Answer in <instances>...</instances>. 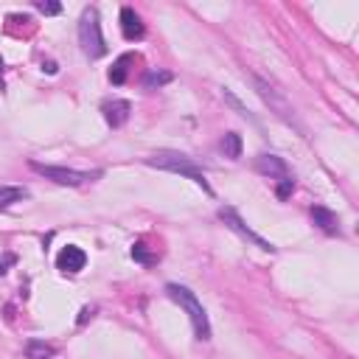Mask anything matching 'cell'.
I'll list each match as a JSON object with an SVG mask.
<instances>
[{
  "instance_id": "5b68a950",
  "label": "cell",
  "mask_w": 359,
  "mask_h": 359,
  "mask_svg": "<svg viewBox=\"0 0 359 359\" xmlns=\"http://www.w3.org/2000/svg\"><path fill=\"white\" fill-rule=\"evenodd\" d=\"M31 168L45 180H54L57 186H70V188L87 186V183H93L96 177H101V171H76V168H65V166H45L37 160L31 163Z\"/></svg>"
},
{
  "instance_id": "9a60e30c",
  "label": "cell",
  "mask_w": 359,
  "mask_h": 359,
  "mask_svg": "<svg viewBox=\"0 0 359 359\" xmlns=\"http://www.w3.org/2000/svg\"><path fill=\"white\" fill-rule=\"evenodd\" d=\"M26 356H28V359H54V348L45 345V342H39V340H31V342L26 345Z\"/></svg>"
},
{
  "instance_id": "8fae6325",
  "label": "cell",
  "mask_w": 359,
  "mask_h": 359,
  "mask_svg": "<svg viewBox=\"0 0 359 359\" xmlns=\"http://www.w3.org/2000/svg\"><path fill=\"white\" fill-rule=\"evenodd\" d=\"M121 34H124L126 39H141V37H144V23H141L138 12L129 9V6L121 9Z\"/></svg>"
},
{
  "instance_id": "7a4b0ae2",
  "label": "cell",
  "mask_w": 359,
  "mask_h": 359,
  "mask_svg": "<svg viewBox=\"0 0 359 359\" xmlns=\"http://www.w3.org/2000/svg\"><path fill=\"white\" fill-rule=\"evenodd\" d=\"M166 292H168V298H171L174 303H180V306L186 309L188 320H191V326H194L197 340H211V320H208V314H205L200 298H197L188 287H180V284H168Z\"/></svg>"
},
{
  "instance_id": "3957f363",
  "label": "cell",
  "mask_w": 359,
  "mask_h": 359,
  "mask_svg": "<svg viewBox=\"0 0 359 359\" xmlns=\"http://www.w3.org/2000/svg\"><path fill=\"white\" fill-rule=\"evenodd\" d=\"M255 81V93L261 96V101L269 107V113H275L287 126H295V129H303L300 126V121H298V113H295V107H292V101L281 93V90L275 87V84H269V81H264L261 76H255L253 79Z\"/></svg>"
},
{
  "instance_id": "7c38bea8",
  "label": "cell",
  "mask_w": 359,
  "mask_h": 359,
  "mask_svg": "<svg viewBox=\"0 0 359 359\" xmlns=\"http://www.w3.org/2000/svg\"><path fill=\"white\" fill-rule=\"evenodd\" d=\"M26 197H28V191L20 186H0V211L12 208L14 202H23Z\"/></svg>"
},
{
  "instance_id": "2e32d148",
  "label": "cell",
  "mask_w": 359,
  "mask_h": 359,
  "mask_svg": "<svg viewBox=\"0 0 359 359\" xmlns=\"http://www.w3.org/2000/svg\"><path fill=\"white\" fill-rule=\"evenodd\" d=\"M174 76L168 73V70H149L146 76H144V87L146 90H155V87H163V84H168Z\"/></svg>"
},
{
  "instance_id": "44dd1931",
  "label": "cell",
  "mask_w": 359,
  "mask_h": 359,
  "mask_svg": "<svg viewBox=\"0 0 359 359\" xmlns=\"http://www.w3.org/2000/svg\"><path fill=\"white\" fill-rule=\"evenodd\" d=\"M3 68H6V65H3V59H0V90L6 87V84H3Z\"/></svg>"
},
{
  "instance_id": "4fadbf2b",
  "label": "cell",
  "mask_w": 359,
  "mask_h": 359,
  "mask_svg": "<svg viewBox=\"0 0 359 359\" xmlns=\"http://www.w3.org/2000/svg\"><path fill=\"white\" fill-rule=\"evenodd\" d=\"M135 62V57L132 54H124V57H118L115 59V65L110 68V81L113 84H124L126 81V76H129V65Z\"/></svg>"
},
{
  "instance_id": "277c9868",
  "label": "cell",
  "mask_w": 359,
  "mask_h": 359,
  "mask_svg": "<svg viewBox=\"0 0 359 359\" xmlns=\"http://www.w3.org/2000/svg\"><path fill=\"white\" fill-rule=\"evenodd\" d=\"M79 42H81V51L90 59H99L107 54V45H104V34H101V23H99V12L96 9H84L81 20H79Z\"/></svg>"
},
{
  "instance_id": "ac0fdd59",
  "label": "cell",
  "mask_w": 359,
  "mask_h": 359,
  "mask_svg": "<svg viewBox=\"0 0 359 359\" xmlns=\"http://www.w3.org/2000/svg\"><path fill=\"white\" fill-rule=\"evenodd\" d=\"M292 191H295V180H292V177H284V180H278V188H275L278 200H287Z\"/></svg>"
},
{
  "instance_id": "d6986e66",
  "label": "cell",
  "mask_w": 359,
  "mask_h": 359,
  "mask_svg": "<svg viewBox=\"0 0 359 359\" xmlns=\"http://www.w3.org/2000/svg\"><path fill=\"white\" fill-rule=\"evenodd\" d=\"M37 12H42V14H59L62 12V6L59 3H42V0H39V3H37Z\"/></svg>"
},
{
  "instance_id": "9c48e42d",
  "label": "cell",
  "mask_w": 359,
  "mask_h": 359,
  "mask_svg": "<svg viewBox=\"0 0 359 359\" xmlns=\"http://www.w3.org/2000/svg\"><path fill=\"white\" fill-rule=\"evenodd\" d=\"M104 118H107V124L113 126V129H118V126H124L126 121H129V113H132V104L129 101H124V99H113V101H104Z\"/></svg>"
},
{
  "instance_id": "8992f818",
  "label": "cell",
  "mask_w": 359,
  "mask_h": 359,
  "mask_svg": "<svg viewBox=\"0 0 359 359\" xmlns=\"http://www.w3.org/2000/svg\"><path fill=\"white\" fill-rule=\"evenodd\" d=\"M219 216H222V222H224V224H228V228H231V231H236V233H239L242 239H247V242H253L255 247H261V250H266V253H275V247H273V244H269L266 239H261L258 233H253V231L247 228V224L242 222V216H239V213H236L233 208H222V211H219Z\"/></svg>"
},
{
  "instance_id": "52a82bcc",
  "label": "cell",
  "mask_w": 359,
  "mask_h": 359,
  "mask_svg": "<svg viewBox=\"0 0 359 359\" xmlns=\"http://www.w3.org/2000/svg\"><path fill=\"white\" fill-rule=\"evenodd\" d=\"M84 264H87V253H84L81 247H76V244L62 247L59 255H57V269H59V273H65V275H76V273H81Z\"/></svg>"
},
{
  "instance_id": "6da1fadb",
  "label": "cell",
  "mask_w": 359,
  "mask_h": 359,
  "mask_svg": "<svg viewBox=\"0 0 359 359\" xmlns=\"http://www.w3.org/2000/svg\"><path fill=\"white\" fill-rule=\"evenodd\" d=\"M146 166L152 168H163V171H174V174H183L188 180H194L197 186H202L205 194H213V188L208 186V180H205V171L186 155H180V152H155L152 157H146Z\"/></svg>"
},
{
  "instance_id": "5bb4252c",
  "label": "cell",
  "mask_w": 359,
  "mask_h": 359,
  "mask_svg": "<svg viewBox=\"0 0 359 359\" xmlns=\"http://www.w3.org/2000/svg\"><path fill=\"white\" fill-rule=\"evenodd\" d=\"M222 152H224V157H231V160L242 157V138H239L236 132H228L222 138Z\"/></svg>"
},
{
  "instance_id": "ba28073f",
  "label": "cell",
  "mask_w": 359,
  "mask_h": 359,
  "mask_svg": "<svg viewBox=\"0 0 359 359\" xmlns=\"http://www.w3.org/2000/svg\"><path fill=\"white\" fill-rule=\"evenodd\" d=\"M255 171H261V174L269 177V180H284V177H289L287 163H284L281 157H275V155H258Z\"/></svg>"
},
{
  "instance_id": "ffe728a7",
  "label": "cell",
  "mask_w": 359,
  "mask_h": 359,
  "mask_svg": "<svg viewBox=\"0 0 359 359\" xmlns=\"http://www.w3.org/2000/svg\"><path fill=\"white\" fill-rule=\"evenodd\" d=\"M17 258L12 255V253H6V255H0V275H3V273H9V266L14 264Z\"/></svg>"
},
{
  "instance_id": "30bf717a",
  "label": "cell",
  "mask_w": 359,
  "mask_h": 359,
  "mask_svg": "<svg viewBox=\"0 0 359 359\" xmlns=\"http://www.w3.org/2000/svg\"><path fill=\"white\" fill-rule=\"evenodd\" d=\"M311 219H314V224H318L320 231H326L329 236H340V219H337L334 211H329V208H323V205H314V208H311Z\"/></svg>"
},
{
  "instance_id": "e0dca14e",
  "label": "cell",
  "mask_w": 359,
  "mask_h": 359,
  "mask_svg": "<svg viewBox=\"0 0 359 359\" xmlns=\"http://www.w3.org/2000/svg\"><path fill=\"white\" fill-rule=\"evenodd\" d=\"M132 258L141 261V264H155V261H157V255H152L144 242H135V244H132Z\"/></svg>"
}]
</instances>
